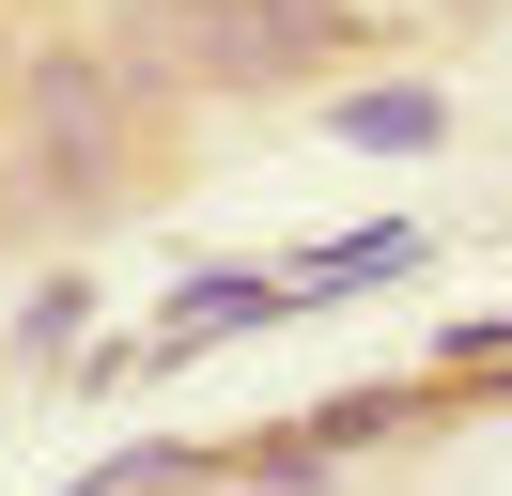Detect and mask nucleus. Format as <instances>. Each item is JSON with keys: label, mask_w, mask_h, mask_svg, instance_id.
I'll return each instance as SVG.
<instances>
[{"label": "nucleus", "mask_w": 512, "mask_h": 496, "mask_svg": "<svg viewBox=\"0 0 512 496\" xmlns=\"http://www.w3.org/2000/svg\"><path fill=\"white\" fill-rule=\"evenodd\" d=\"M280 310H295L280 264H202L140 341H109V357H94V388H109V372H171V357H202V341H249V326H280Z\"/></svg>", "instance_id": "obj_1"}, {"label": "nucleus", "mask_w": 512, "mask_h": 496, "mask_svg": "<svg viewBox=\"0 0 512 496\" xmlns=\"http://www.w3.org/2000/svg\"><path fill=\"white\" fill-rule=\"evenodd\" d=\"M419 264V217H373V233H342V248H295V310H326V295H373V279H404Z\"/></svg>", "instance_id": "obj_2"}, {"label": "nucleus", "mask_w": 512, "mask_h": 496, "mask_svg": "<svg viewBox=\"0 0 512 496\" xmlns=\"http://www.w3.org/2000/svg\"><path fill=\"white\" fill-rule=\"evenodd\" d=\"M435 124H450L435 78H373V93H342V109H326V140H357V155H419Z\"/></svg>", "instance_id": "obj_3"}]
</instances>
